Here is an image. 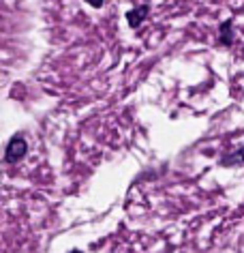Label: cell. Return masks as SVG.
Here are the masks:
<instances>
[{
	"mask_svg": "<svg viewBox=\"0 0 244 253\" xmlns=\"http://www.w3.org/2000/svg\"><path fill=\"white\" fill-rule=\"evenodd\" d=\"M26 150H28V144L22 135H15L13 140L7 144V150H4V159L7 163H17L22 157H26Z\"/></svg>",
	"mask_w": 244,
	"mask_h": 253,
	"instance_id": "6da1fadb",
	"label": "cell"
},
{
	"mask_svg": "<svg viewBox=\"0 0 244 253\" xmlns=\"http://www.w3.org/2000/svg\"><path fill=\"white\" fill-rule=\"evenodd\" d=\"M86 2L90 4V7H95V9H99V7H103V2L105 0H86Z\"/></svg>",
	"mask_w": 244,
	"mask_h": 253,
	"instance_id": "5b68a950",
	"label": "cell"
},
{
	"mask_svg": "<svg viewBox=\"0 0 244 253\" xmlns=\"http://www.w3.org/2000/svg\"><path fill=\"white\" fill-rule=\"evenodd\" d=\"M231 26H234V20H225L221 26V43L223 45H231L234 43V33H231Z\"/></svg>",
	"mask_w": 244,
	"mask_h": 253,
	"instance_id": "3957f363",
	"label": "cell"
},
{
	"mask_svg": "<svg viewBox=\"0 0 244 253\" xmlns=\"http://www.w3.org/2000/svg\"><path fill=\"white\" fill-rule=\"evenodd\" d=\"M242 161H244V148L238 150V153H234V155H229V159H223L221 163L223 166H236V163H242Z\"/></svg>",
	"mask_w": 244,
	"mask_h": 253,
	"instance_id": "277c9868",
	"label": "cell"
},
{
	"mask_svg": "<svg viewBox=\"0 0 244 253\" xmlns=\"http://www.w3.org/2000/svg\"><path fill=\"white\" fill-rule=\"evenodd\" d=\"M71 253H81V251H77V249H75V251H71Z\"/></svg>",
	"mask_w": 244,
	"mask_h": 253,
	"instance_id": "8992f818",
	"label": "cell"
},
{
	"mask_svg": "<svg viewBox=\"0 0 244 253\" xmlns=\"http://www.w3.org/2000/svg\"><path fill=\"white\" fill-rule=\"evenodd\" d=\"M150 13V4H141V7H137V9H131L129 13H127V20H129V26L131 28H137L139 24L146 20Z\"/></svg>",
	"mask_w": 244,
	"mask_h": 253,
	"instance_id": "7a4b0ae2",
	"label": "cell"
}]
</instances>
